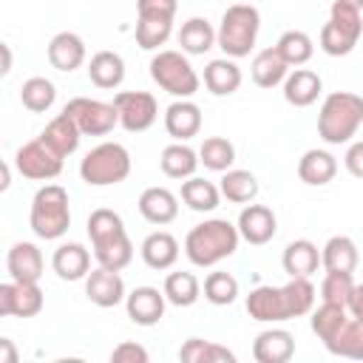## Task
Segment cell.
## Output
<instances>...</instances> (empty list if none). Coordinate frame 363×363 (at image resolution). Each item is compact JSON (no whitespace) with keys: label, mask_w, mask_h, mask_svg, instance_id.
<instances>
[{"label":"cell","mask_w":363,"mask_h":363,"mask_svg":"<svg viewBox=\"0 0 363 363\" xmlns=\"http://www.w3.org/2000/svg\"><path fill=\"white\" fill-rule=\"evenodd\" d=\"M315 309V286L309 278H289L284 286L261 284L247 295V315L261 323L303 318Z\"/></svg>","instance_id":"6da1fadb"},{"label":"cell","mask_w":363,"mask_h":363,"mask_svg":"<svg viewBox=\"0 0 363 363\" xmlns=\"http://www.w3.org/2000/svg\"><path fill=\"white\" fill-rule=\"evenodd\" d=\"M88 238L94 247V258L99 267L108 269H125L133 258V244L128 238L125 221L119 213L108 207H96L88 216Z\"/></svg>","instance_id":"7a4b0ae2"},{"label":"cell","mask_w":363,"mask_h":363,"mask_svg":"<svg viewBox=\"0 0 363 363\" xmlns=\"http://www.w3.org/2000/svg\"><path fill=\"white\" fill-rule=\"evenodd\" d=\"M241 233L227 218H207L196 224L184 238V255L196 267H216L238 250Z\"/></svg>","instance_id":"3957f363"},{"label":"cell","mask_w":363,"mask_h":363,"mask_svg":"<svg viewBox=\"0 0 363 363\" xmlns=\"http://www.w3.org/2000/svg\"><path fill=\"white\" fill-rule=\"evenodd\" d=\"M363 125V96L352 91H332L318 111V136L326 145L349 142Z\"/></svg>","instance_id":"277c9868"},{"label":"cell","mask_w":363,"mask_h":363,"mask_svg":"<svg viewBox=\"0 0 363 363\" xmlns=\"http://www.w3.org/2000/svg\"><path fill=\"white\" fill-rule=\"evenodd\" d=\"M258 28H261V14L252 3H233L227 6V11L221 14V23H218V31H216V45L238 60V57H247L255 45V37H258Z\"/></svg>","instance_id":"5b68a950"},{"label":"cell","mask_w":363,"mask_h":363,"mask_svg":"<svg viewBox=\"0 0 363 363\" xmlns=\"http://www.w3.org/2000/svg\"><path fill=\"white\" fill-rule=\"evenodd\" d=\"M31 230L43 241H57L71 227V207H68V190L60 184H45L31 199Z\"/></svg>","instance_id":"8992f818"},{"label":"cell","mask_w":363,"mask_h":363,"mask_svg":"<svg viewBox=\"0 0 363 363\" xmlns=\"http://www.w3.org/2000/svg\"><path fill=\"white\" fill-rule=\"evenodd\" d=\"M79 176L91 187H108L119 184L130 176V153L119 142H102L94 150L85 153L79 162Z\"/></svg>","instance_id":"52a82bcc"},{"label":"cell","mask_w":363,"mask_h":363,"mask_svg":"<svg viewBox=\"0 0 363 363\" xmlns=\"http://www.w3.org/2000/svg\"><path fill=\"white\" fill-rule=\"evenodd\" d=\"M360 34H363L360 9L346 0H335L329 9V20L320 28V51L329 57H346L354 51Z\"/></svg>","instance_id":"ba28073f"},{"label":"cell","mask_w":363,"mask_h":363,"mask_svg":"<svg viewBox=\"0 0 363 363\" xmlns=\"http://www.w3.org/2000/svg\"><path fill=\"white\" fill-rule=\"evenodd\" d=\"M150 77L153 82L167 91L176 99H190L199 91V74L184 57V51H159L150 60Z\"/></svg>","instance_id":"9c48e42d"},{"label":"cell","mask_w":363,"mask_h":363,"mask_svg":"<svg viewBox=\"0 0 363 363\" xmlns=\"http://www.w3.org/2000/svg\"><path fill=\"white\" fill-rule=\"evenodd\" d=\"M82 130V136H105L119 125V111L113 102L91 99V96H74L62 108Z\"/></svg>","instance_id":"30bf717a"},{"label":"cell","mask_w":363,"mask_h":363,"mask_svg":"<svg viewBox=\"0 0 363 363\" xmlns=\"http://www.w3.org/2000/svg\"><path fill=\"white\" fill-rule=\"evenodd\" d=\"M14 164L20 170V176L31 179V182H48V179H57L60 170H62V156L48 145L43 142L40 136L26 142L17 153H14Z\"/></svg>","instance_id":"8fae6325"},{"label":"cell","mask_w":363,"mask_h":363,"mask_svg":"<svg viewBox=\"0 0 363 363\" xmlns=\"http://www.w3.org/2000/svg\"><path fill=\"white\" fill-rule=\"evenodd\" d=\"M113 105L119 111V125L128 130V133H142L147 130L156 116H159V105H156V96L147 94V91H119L113 96Z\"/></svg>","instance_id":"7c38bea8"},{"label":"cell","mask_w":363,"mask_h":363,"mask_svg":"<svg viewBox=\"0 0 363 363\" xmlns=\"http://www.w3.org/2000/svg\"><path fill=\"white\" fill-rule=\"evenodd\" d=\"M45 295L37 281L0 284V315L3 318H34L43 312Z\"/></svg>","instance_id":"4fadbf2b"},{"label":"cell","mask_w":363,"mask_h":363,"mask_svg":"<svg viewBox=\"0 0 363 363\" xmlns=\"http://www.w3.org/2000/svg\"><path fill=\"white\" fill-rule=\"evenodd\" d=\"M85 295L99 309H111V306H116V303H122L128 298L125 281H122L119 269H108V267H96V269L88 272V278H85Z\"/></svg>","instance_id":"5bb4252c"},{"label":"cell","mask_w":363,"mask_h":363,"mask_svg":"<svg viewBox=\"0 0 363 363\" xmlns=\"http://www.w3.org/2000/svg\"><path fill=\"white\" fill-rule=\"evenodd\" d=\"M238 233H241V238L247 241V244H255V247H261V244H267V241H272L275 238V233H278V218H275V213L267 207V204H247L241 213H238Z\"/></svg>","instance_id":"9a60e30c"},{"label":"cell","mask_w":363,"mask_h":363,"mask_svg":"<svg viewBox=\"0 0 363 363\" xmlns=\"http://www.w3.org/2000/svg\"><path fill=\"white\" fill-rule=\"evenodd\" d=\"M164 292H159L156 286H136L133 292H128L125 309L136 326H156L164 318Z\"/></svg>","instance_id":"2e32d148"},{"label":"cell","mask_w":363,"mask_h":363,"mask_svg":"<svg viewBox=\"0 0 363 363\" xmlns=\"http://www.w3.org/2000/svg\"><path fill=\"white\" fill-rule=\"evenodd\" d=\"M45 54H48L51 68H57L62 74H71V71H77L85 62V43L74 31H60V34L51 37Z\"/></svg>","instance_id":"e0dca14e"},{"label":"cell","mask_w":363,"mask_h":363,"mask_svg":"<svg viewBox=\"0 0 363 363\" xmlns=\"http://www.w3.org/2000/svg\"><path fill=\"white\" fill-rule=\"evenodd\" d=\"M164 130L176 142H187L201 130V108L190 99H176L164 111Z\"/></svg>","instance_id":"ac0fdd59"},{"label":"cell","mask_w":363,"mask_h":363,"mask_svg":"<svg viewBox=\"0 0 363 363\" xmlns=\"http://www.w3.org/2000/svg\"><path fill=\"white\" fill-rule=\"evenodd\" d=\"M139 213L150 224H170L179 216V199L167 187H145L139 196Z\"/></svg>","instance_id":"d6986e66"},{"label":"cell","mask_w":363,"mask_h":363,"mask_svg":"<svg viewBox=\"0 0 363 363\" xmlns=\"http://www.w3.org/2000/svg\"><path fill=\"white\" fill-rule=\"evenodd\" d=\"M281 267H284V272L289 278H309L320 267V250L309 238L289 241L284 255H281Z\"/></svg>","instance_id":"ffe728a7"},{"label":"cell","mask_w":363,"mask_h":363,"mask_svg":"<svg viewBox=\"0 0 363 363\" xmlns=\"http://www.w3.org/2000/svg\"><path fill=\"white\" fill-rule=\"evenodd\" d=\"M51 267H54V272H57L62 281H82V278H88V272H91V252H88L82 244H77V241L60 244V247L54 250Z\"/></svg>","instance_id":"44dd1931"},{"label":"cell","mask_w":363,"mask_h":363,"mask_svg":"<svg viewBox=\"0 0 363 363\" xmlns=\"http://www.w3.org/2000/svg\"><path fill=\"white\" fill-rule=\"evenodd\" d=\"M295 354V337L286 329H264L252 340V357L258 363H286Z\"/></svg>","instance_id":"7402d4cb"},{"label":"cell","mask_w":363,"mask_h":363,"mask_svg":"<svg viewBox=\"0 0 363 363\" xmlns=\"http://www.w3.org/2000/svg\"><path fill=\"white\" fill-rule=\"evenodd\" d=\"M323 91V79L309 68H295L284 79V99L292 108H309Z\"/></svg>","instance_id":"603a6c76"},{"label":"cell","mask_w":363,"mask_h":363,"mask_svg":"<svg viewBox=\"0 0 363 363\" xmlns=\"http://www.w3.org/2000/svg\"><path fill=\"white\" fill-rule=\"evenodd\" d=\"M6 267H9L11 281H40V275H43V252L31 241H17L6 255Z\"/></svg>","instance_id":"cb8c5ba5"},{"label":"cell","mask_w":363,"mask_h":363,"mask_svg":"<svg viewBox=\"0 0 363 363\" xmlns=\"http://www.w3.org/2000/svg\"><path fill=\"white\" fill-rule=\"evenodd\" d=\"M337 173V159L329 153V150H306L301 159H298V179L309 187H323L335 179Z\"/></svg>","instance_id":"d4e9b609"},{"label":"cell","mask_w":363,"mask_h":363,"mask_svg":"<svg viewBox=\"0 0 363 363\" xmlns=\"http://www.w3.org/2000/svg\"><path fill=\"white\" fill-rule=\"evenodd\" d=\"M250 74H252V82L258 88H275V85H284L286 74H289V62L281 57V51L272 45V48H264L252 57V65H250Z\"/></svg>","instance_id":"484cf974"},{"label":"cell","mask_w":363,"mask_h":363,"mask_svg":"<svg viewBox=\"0 0 363 363\" xmlns=\"http://www.w3.org/2000/svg\"><path fill=\"white\" fill-rule=\"evenodd\" d=\"M204 85L213 96H230L241 88V68L235 65L233 57L210 60L204 68Z\"/></svg>","instance_id":"4316f807"},{"label":"cell","mask_w":363,"mask_h":363,"mask_svg":"<svg viewBox=\"0 0 363 363\" xmlns=\"http://www.w3.org/2000/svg\"><path fill=\"white\" fill-rule=\"evenodd\" d=\"M40 139L43 142H48L62 159L65 156H71L77 147H79V139H82V130H79V125L62 111V113H57L48 125H45V130L40 133Z\"/></svg>","instance_id":"83f0119b"},{"label":"cell","mask_w":363,"mask_h":363,"mask_svg":"<svg viewBox=\"0 0 363 363\" xmlns=\"http://www.w3.org/2000/svg\"><path fill=\"white\" fill-rule=\"evenodd\" d=\"M139 252H142V261H145L150 269H170V267L179 261V241H176L170 233L156 230V233H150V235L142 241Z\"/></svg>","instance_id":"f1b7e54d"},{"label":"cell","mask_w":363,"mask_h":363,"mask_svg":"<svg viewBox=\"0 0 363 363\" xmlns=\"http://www.w3.org/2000/svg\"><path fill=\"white\" fill-rule=\"evenodd\" d=\"M357 261L360 252L349 235H332L320 250V267L326 272H354Z\"/></svg>","instance_id":"f546056e"},{"label":"cell","mask_w":363,"mask_h":363,"mask_svg":"<svg viewBox=\"0 0 363 363\" xmlns=\"http://www.w3.org/2000/svg\"><path fill=\"white\" fill-rule=\"evenodd\" d=\"M88 77L96 88H119L125 79V60L116 51H96L88 62Z\"/></svg>","instance_id":"4dcf8cb0"},{"label":"cell","mask_w":363,"mask_h":363,"mask_svg":"<svg viewBox=\"0 0 363 363\" xmlns=\"http://www.w3.org/2000/svg\"><path fill=\"white\" fill-rule=\"evenodd\" d=\"M159 164H162V173L170 176V179H190L201 162H199V153H196L190 145L173 142V145H167V147L162 150Z\"/></svg>","instance_id":"1f68e13d"},{"label":"cell","mask_w":363,"mask_h":363,"mask_svg":"<svg viewBox=\"0 0 363 363\" xmlns=\"http://www.w3.org/2000/svg\"><path fill=\"white\" fill-rule=\"evenodd\" d=\"M346 320H349V309H346L343 303H326V301H323L318 309H312L309 326H312V332L318 335V340H320L323 346H329Z\"/></svg>","instance_id":"d6a6232c"},{"label":"cell","mask_w":363,"mask_h":363,"mask_svg":"<svg viewBox=\"0 0 363 363\" xmlns=\"http://www.w3.org/2000/svg\"><path fill=\"white\" fill-rule=\"evenodd\" d=\"M179 45H182V51L190 54V57L207 54V51L216 45V31H213V26H210L204 17H190V20L182 23V28H179Z\"/></svg>","instance_id":"836d02e7"},{"label":"cell","mask_w":363,"mask_h":363,"mask_svg":"<svg viewBox=\"0 0 363 363\" xmlns=\"http://www.w3.org/2000/svg\"><path fill=\"white\" fill-rule=\"evenodd\" d=\"M218 190H221V196H224L227 201H233V204H250V201L258 196V179H255L250 170L230 167V170H224Z\"/></svg>","instance_id":"e575fe53"},{"label":"cell","mask_w":363,"mask_h":363,"mask_svg":"<svg viewBox=\"0 0 363 363\" xmlns=\"http://www.w3.org/2000/svg\"><path fill=\"white\" fill-rule=\"evenodd\" d=\"M182 201L196 213H213L221 201V190L207 179L190 176L182 182Z\"/></svg>","instance_id":"d590c367"},{"label":"cell","mask_w":363,"mask_h":363,"mask_svg":"<svg viewBox=\"0 0 363 363\" xmlns=\"http://www.w3.org/2000/svg\"><path fill=\"white\" fill-rule=\"evenodd\" d=\"M179 360L182 363H235V354L213 340H201V337H187L179 349Z\"/></svg>","instance_id":"8d00e7d4"},{"label":"cell","mask_w":363,"mask_h":363,"mask_svg":"<svg viewBox=\"0 0 363 363\" xmlns=\"http://www.w3.org/2000/svg\"><path fill=\"white\" fill-rule=\"evenodd\" d=\"M162 292H164L167 303H173V306H193L199 301V295H201V284H199V278L193 272L182 269V272H170L164 278Z\"/></svg>","instance_id":"74e56055"},{"label":"cell","mask_w":363,"mask_h":363,"mask_svg":"<svg viewBox=\"0 0 363 363\" xmlns=\"http://www.w3.org/2000/svg\"><path fill=\"white\" fill-rule=\"evenodd\" d=\"M332 354L337 357H349V360H363V318H349L340 332L335 335V340L326 346Z\"/></svg>","instance_id":"f35d334b"},{"label":"cell","mask_w":363,"mask_h":363,"mask_svg":"<svg viewBox=\"0 0 363 363\" xmlns=\"http://www.w3.org/2000/svg\"><path fill=\"white\" fill-rule=\"evenodd\" d=\"M199 162L207 167V170H216V173H224L233 167L235 162V147L227 136H207L199 147Z\"/></svg>","instance_id":"ab89813d"},{"label":"cell","mask_w":363,"mask_h":363,"mask_svg":"<svg viewBox=\"0 0 363 363\" xmlns=\"http://www.w3.org/2000/svg\"><path fill=\"white\" fill-rule=\"evenodd\" d=\"M275 48H278L281 57H284L289 65H295V68L303 65V62H309L312 54H315V43H312V37H309L306 31H298V28L284 31V34L278 37Z\"/></svg>","instance_id":"60d3db41"},{"label":"cell","mask_w":363,"mask_h":363,"mask_svg":"<svg viewBox=\"0 0 363 363\" xmlns=\"http://www.w3.org/2000/svg\"><path fill=\"white\" fill-rule=\"evenodd\" d=\"M54 99H57V88H54V82L45 79V77H31V79H26L23 88H20V102H23V108H28L31 113H45V111L54 105Z\"/></svg>","instance_id":"b9f144b4"},{"label":"cell","mask_w":363,"mask_h":363,"mask_svg":"<svg viewBox=\"0 0 363 363\" xmlns=\"http://www.w3.org/2000/svg\"><path fill=\"white\" fill-rule=\"evenodd\" d=\"M204 298L210 303H216V306H227V303H233L238 298V281L230 272L216 269V272H210L204 278Z\"/></svg>","instance_id":"7bdbcfd3"},{"label":"cell","mask_w":363,"mask_h":363,"mask_svg":"<svg viewBox=\"0 0 363 363\" xmlns=\"http://www.w3.org/2000/svg\"><path fill=\"white\" fill-rule=\"evenodd\" d=\"M170 31H173V20H145V17L136 20V43L145 51H156L159 45H164Z\"/></svg>","instance_id":"ee69618b"},{"label":"cell","mask_w":363,"mask_h":363,"mask_svg":"<svg viewBox=\"0 0 363 363\" xmlns=\"http://www.w3.org/2000/svg\"><path fill=\"white\" fill-rule=\"evenodd\" d=\"M354 289V278L352 272H326L320 281V298L326 303H349V295Z\"/></svg>","instance_id":"f6af8a7d"},{"label":"cell","mask_w":363,"mask_h":363,"mask_svg":"<svg viewBox=\"0 0 363 363\" xmlns=\"http://www.w3.org/2000/svg\"><path fill=\"white\" fill-rule=\"evenodd\" d=\"M179 0H136V14L145 20H173Z\"/></svg>","instance_id":"bcb514c9"},{"label":"cell","mask_w":363,"mask_h":363,"mask_svg":"<svg viewBox=\"0 0 363 363\" xmlns=\"http://www.w3.org/2000/svg\"><path fill=\"white\" fill-rule=\"evenodd\" d=\"M111 360L113 363H147V349L133 340H125L111 352Z\"/></svg>","instance_id":"7dc6e473"},{"label":"cell","mask_w":363,"mask_h":363,"mask_svg":"<svg viewBox=\"0 0 363 363\" xmlns=\"http://www.w3.org/2000/svg\"><path fill=\"white\" fill-rule=\"evenodd\" d=\"M343 164H346V170H349L354 179H363V139L354 142V145H349V150H346V156H343Z\"/></svg>","instance_id":"c3c4849f"},{"label":"cell","mask_w":363,"mask_h":363,"mask_svg":"<svg viewBox=\"0 0 363 363\" xmlns=\"http://www.w3.org/2000/svg\"><path fill=\"white\" fill-rule=\"evenodd\" d=\"M346 309H349V315L363 318V284H354V289H352V295H349Z\"/></svg>","instance_id":"681fc988"},{"label":"cell","mask_w":363,"mask_h":363,"mask_svg":"<svg viewBox=\"0 0 363 363\" xmlns=\"http://www.w3.org/2000/svg\"><path fill=\"white\" fill-rule=\"evenodd\" d=\"M0 363H17V352L9 337H0Z\"/></svg>","instance_id":"f907efd6"},{"label":"cell","mask_w":363,"mask_h":363,"mask_svg":"<svg viewBox=\"0 0 363 363\" xmlns=\"http://www.w3.org/2000/svg\"><path fill=\"white\" fill-rule=\"evenodd\" d=\"M0 48H3V68H0V71H3V77H6V74L11 71V48H9L6 43H3Z\"/></svg>","instance_id":"816d5d0a"},{"label":"cell","mask_w":363,"mask_h":363,"mask_svg":"<svg viewBox=\"0 0 363 363\" xmlns=\"http://www.w3.org/2000/svg\"><path fill=\"white\" fill-rule=\"evenodd\" d=\"M9 179H11V170H9V164H3V182H0V187H3V190L9 187Z\"/></svg>","instance_id":"f5cc1de1"},{"label":"cell","mask_w":363,"mask_h":363,"mask_svg":"<svg viewBox=\"0 0 363 363\" xmlns=\"http://www.w3.org/2000/svg\"><path fill=\"white\" fill-rule=\"evenodd\" d=\"M346 3H352V6H357V9H363V0H346Z\"/></svg>","instance_id":"db71d44e"}]
</instances>
